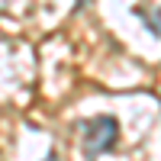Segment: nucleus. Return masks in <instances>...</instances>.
Here are the masks:
<instances>
[{"instance_id":"obj_5","label":"nucleus","mask_w":161,"mask_h":161,"mask_svg":"<svg viewBox=\"0 0 161 161\" xmlns=\"http://www.w3.org/2000/svg\"><path fill=\"white\" fill-rule=\"evenodd\" d=\"M3 10H7V0H0V13H3Z\"/></svg>"},{"instance_id":"obj_1","label":"nucleus","mask_w":161,"mask_h":161,"mask_svg":"<svg viewBox=\"0 0 161 161\" xmlns=\"http://www.w3.org/2000/svg\"><path fill=\"white\" fill-rule=\"evenodd\" d=\"M119 139V123L116 116H93L87 123H80V142H84V155L87 161H97L106 155Z\"/></svg>"},{"instance_id":"obj_4","label":"nucleus","mask_w":161,"mask_h":161,"mask_svg":"<svg viewBox=\"0 0 161 161\" xmlns=\"http://www.w3.org/2000/svg\"><path fill=\"white\" fill-rule=\"evenodd\" d=\"M87 3H90V0H77V7H74V10H80V7H87Z\"/></svg>"},{"instance_id":"obj_2","label":"nucleus","mask_w":161,"mask_h":161,"mask_svg":"<svg viewBox=\"0 0 161 161\" xmlns=\"http://www.w3.org/2000/svg\"><path fill=\"white\" fill-rule=\"evenodd\" d=\"M132 13H136V16H139L145 26H148V32H152V36L161 39V7L152 10V13H148V10H132Z\"/></svg>"},{"instance_id":"obj_3","label":"nucleus","mask_w":161,"mask_h":161,"mask_svg":"<svg viewBox=\"0 0 161 161\" xmlns=\"http://www.w3.org/2000/svg\"><path fill=\"white\" fill-rule=\"evenodd\" d=\"M42 161H58V155H55V152H48V155H45Z\"/></svg>"}]
</instances>
